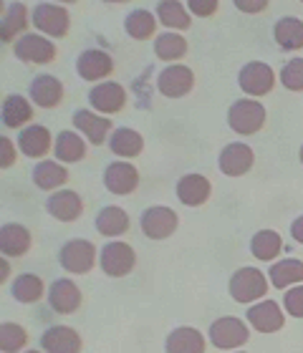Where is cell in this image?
<instances>
[{
	"mask_svg": "<svg viewBox=\"0 0 303 353\" xmlns=\"http://www.w3.org/2000/svg\"><path fill=\"white\" fill-rule=\"evenodd\" d=\"M30 176H33V184H36L38 190H46L53 194V192H59L68 182V170L61 162L43 159V162H38L33 167V174Z\"/></svg>",
	"mask_w": 303,
	"mask_h": 353,
	"instance_id": "cell-26",
	"label": "cell"
},
{
	"mask_svg": "<svg viewBox=\"0 0 303 353\" xmlns=\"http://www.w3.org/2000/svg\"><path fill=\"white\" fill-rule=\"evenodd\" d=\"M74 126L79 129V134L86 137V141H91L94 147H99V144H104V141L109 139L111 119L101 117V114H97V111H91V109H76Z\"/></svg>",
	"mask_w": 303,
	"mask_h": 353,
	"instance_id": "cell-17",
	"label": "cell"
},
{
	"mask_svg": "<svg viewBox=\"0 0 303 353\" xmlns=\"http://www.w3.org/2000/svg\"><path fill=\"white\" fill-rule=\"evenodd\" d=\"M94 225H97L99 235L114 240V237H121L126 230H129V214H126L121 207L109 205L97 214V222H94Z\"/></svg>",
	"mask_w": 303,
	"mask_h": 353,
	"instance_id": "cell-31",
	"label": "cell"
},
{
	"mask_svg": "<svg viewBox=\"0 0 303 353\" xmlns=\"http://www.w3.org/2000/svg\"><path fill=\"white\" fill-rule=\"evenodd\" d=\"M15 59L23 61V63H38V66H46L56 59V46H53L51 38L41 36V33H26L13 43Z\"/></svg>",
	"mask_w": 303,
	"mask_h": 353,
	"instance_id": "cell-8",
	"label": "cell"
},
{
	"mask_svg": "<svg viewBox=\"0 0 303 353\" xmlns=\"http://www.w3.org/2000/svg\"><path fill=\"white\" fill-rule=\"evenodd\" d=\"M104 187L111 194H119V197L132 194L139 187V172H137V167L132 162H124V159L109 162L106 170H104Z\"/></svg>",
	"mask_w": 303,
	"mask_h": 353,
	"instance_id": "cell-12",
	"label": "cell"
},
{
	"mask_svg": "<svg viewBox=\"0 0 303 353\" xmlns=\"http://www.w3.org/2000/svg\"><path fill=\"white\" fill-rule=\"evenodd\" d=\"M30 101L41 109H56L63 101V83L51 74H38L28 86Z\"/></svg>",
	"mask_w": 303,
	"mask_h": 353,
	"instance_id": "cell-20",
	"label": "cell"
},
{
	"mask_svg": "<svg viewBox=\"0 0 303 353\" xmlns=\"http://www.w3.org/2000/svg\"><path fill=\"white\" fill-rule=\"evenodd\" d=\"M89 103L91 111H97L101 117H111V114H119L126 106V91L117 81H104L99 86H91Z\"/></svg>",
	"mask_w": 303,
	"mask_h": 353,
	"instance_id": "cell-10",
	"label": "cell"
},
{
	"mask_svg": "<svg viewBox=\"0 0 303 353\" xmlns=\"http://www.w3.org/2000/svg\"><path fill=\"white\" fill-rule=\"evenodd\" d=\"M109 149L121 159H134L144 152V137L129 126H119L109 137Z\"/></svg>",
	"mask_w": 303,
	"mask_h": 353,
	"instance_id": "cell-27",
	"label": "cell"
},
{
	"mask_svg": "<svg viewBox=\"0 0 303 353\" xmlns=\"http://www.w3.org/2000/svg\"><path fill=\"white\" fill-rule=\"evenodd\" d=\"M281 250H283V237L275 230H258L251 237V252L255 260L271 263V260H275L281 255Z\"/></svg>",
	"mask_w": 303,
	"mask_h": 353,
	"instance_id": "cell-33",
	"label": "cell"
},
{
	"mask_svg": "<svg viewBox=\"0 0 303 353\" xmlns=\"http://www.w3.org/2000/svg\"><path fill=\"white\" fill-rule=\"evenodd\" d=\"M43 353H81V336L71 325H51L41 336Z\"/></svg>",
	"mask_w": 303,
	"mask_h": 353,
	"instance_id": "cell-18",
	"label": "cell"
},
{
	"mask_svg": "<svg viewBox=\"0 0 303 353\" xmlns=\"http://www.w3.org/2000/svg\"><path fill=\"white\" fill-rule=\"evenodd\" d=\"M213 194V184L202 174H185L177 182V199L187 207H202Z\"/></svg>",
	"mask_w": 303,
	"mask_h": 353,
	"instance_id": "cell-23",
	"label": "cell"
},
{
	"mask_svg": "<svg viewBox=\"0 0 303 353\" xmlns=\"http://www.w3.org/2000/svg\"><path fill=\"white\" fill-rule=\"evenodd\" d=\"M53 154L63 164H76L86 157V139L76 132H61L53 141Z\"/></svg>",
	"mask_w": 303,
	"mask_h": 353,
	"instance_id": "cell-30",
	"label": "cell"
},
{
	"mask_svg": "<svg viewBox=\"0 0 303 353\" xmlns=\"http://www.w3.org/2000/svg\"><path fill=\"white\" fill-rule=\"evenodd\" d=\"M81 301L84 295L79 290L71 278H59L53 280L51 288H48V305H51L53 313H59V316H71L76 310L81 308Z\"/></svg>",
	"mask_w": 303,
	"mask_h": 353,
	"instance_id": "cell-11",
	"label": "cell"
},
{
	"mask_svg": "<svg viewBox=\"0 0 303 353\" xmlns=\"http://www.w3.org/2000/svg\"><path fill=\"white\" fill-rule=\"evenodd\" d=\"M15 147L18 144H13L8 137L0 139V170H10L15 164Z\"/></svg>",
	"mask_w": 303,
	"mask_h": 353,
	"instance_id": "cell-42",
	"label": "cell"
},
{
	"mask_svg": "<svg viewBox=\"0 0 303 353\" xmlns=\"http://www.w3.org/2000/svg\"><path fill=\"white\" fill-rule=\"evenodd\" d=\"M99 263H101V270L109 275V278H124L134 270L137 265V252L129 243H121V240H111L101 248V255H99Z\"/></svg>",
	"mask_w": 303,
	"mask_h": 353,
	"instance_id": "cell-7",
	"label": "cell"
},
{
	"mask_svg": "<svg viewBox=\"0 0 303 353\" xmlns=\"http://www.w3.org/2000/svg\"><path fill=\"white\" fill-rule=\"evenodd\" d=\"M59 263L71 275H86L97 263V245L84 240V237L66 240L59 252Z\"/></svg>",
	"mask_w": 303,
	"mask_h": 353,
	"instance_id": "cell-4",
	"label": "cell"
},
{
	"mask_svg": "<svg viewBox=\"0 0 303 353\" xmlns=\"http://www.w3.org/2000/svg\"><path fill=\"white\" fill-rule=\"evenodd\" d=\"M28 343V333L18 323H3L0 325V351L3 353H21Z\"/></svg>",
	"mask_w": 303,
	"mask_h": 353,
	"instance_id": "cell-38",
	"label": "cell"
},
{
	"mask_svg": "<svg viewBox=\"0 0 303 353\" xmlns=\"http://www.w3.org/2000/svg\"><path fill=\"white\" fill-rule=\"evenodd\" d=\"M233 6L243 13H263L268 8V0H235Z\"/></svg>",
	"mask_w": 303,
	"mask_h": 353,
	"instance_id": "cell-43",
	"label": "cell"
},
{
	"mask_svg": "<svg viewBox=\"0 0 303 353\" xmlns=\"http://www.w3.org/2000/svg\"><path fill=\"white\" fill-rule=\"evenodd\" d=\"M139 225L144 237H149V240H167V237H172L177 232L179 217L172 207L155 205V207H147L141 212Z\"/></svg>",
	"mask_w": 303,
	"mask_h": 353,
	"instance_id": "cell-6",
	"label": "cell"
},
{
	"mask_svg": "<svg viewBox=\"0 0 303 353\" xmlns=\"http://www.w3.org/2000/svg\"><path fill=\"white\" fill-rule=\"evenodd\" d=\"M298 157H301V164H303V147H301V154H298Z\"/></svg>",
	"mask_w": 303,
	"mask_h": 353,
	"instance_id": "cell-47",
	"label": "cell"
},
{
	"mask_svg": "<svg viewBox=\"0 0 303 353\" xmlns=\"http://www.w3.org/2000/svg\"><path fill=\"white\" fill-rule=\"evenodd\" d=\"M281 83L289 91H303V59H291L281 68Z\"/></svg>",
	"mask_w": 303,
	"mask_h": 353,
	"instance_id": "cell-39",
	"label": "cell"
},
{
	"mask_svg": "<svg viewBox=\"0 0 303 353\" xmlns=\"http://www.w3.org/2000/svg\"><path fill=\"white\" fill-rule=\"evenodd\" d=\"M266 124V106L255 99H237L228 109V126L240 137H253Z\"/></svg>",
	"mask_w": 303,
	"mask_h": 353,
	"instance_id": "cell-1",
	"label": "cell"
},
{
	"mask_svg": "<svg viewBox=\"0 0 303 353\" xmlns=\"http://www.w3.org/2000/svg\"><path fill=\"white\" fill-rule=\"evenodd\" d=\"M255 164V154L253 149L243 141H233L228 147H222L220 157H217V167L225 176H243L253 170Z\"/></svg>",
	"mask_w": 303,
	"mask_h": 353,
	"instance_id": "cell-14",
	"label": "cell"
},
{
	"mask_svg": "<svg viewBox=\"0 0 303 353\" xmlns=\"http://www.w3.org/2000/svg\"><path fill=\"white\" fill-rule=\"evenodd\" d=\"M237 83L243 88L248 99H258V96H266L273 91L275 86V74L273 68L263 63V61H251V63H245L240 68V74H237Z\"/></svg>",
	"mask_w": 303,
	"mask_h": 353,
	"instance_id": "cell-9",
	"label": "cell"
},
{
	"mask_svg": "<svg viewBox=\"0 0 303 353\" xmlns=\"http://www.w3.org/2000/svg\"><path fill=\"white\" fill-rule=\"evenodd\" d=\"M33 245V237H30V230L18 225V222H8L0 230V252L3 258H21L30 250Z\"/></svg>",
	"mask_w": 303,
	"mask_h": 353,
	"instance_id": "cell-22",
	"label": "cell"
},
{
	"mask_svg": "<svg viewBox=\"0 0 303 353\" xmlns=\"http://www.w3.org/2000/svg\"><path fill=\"white\" fill-rule=\"evenodd\" d=\"M28 26V6L26 3H10L3 13V23H0V38L3 43H10L23 28Z\"/></svg>",
	"mask_w": 303,
	"mask_h": 353,
	"instance_id": "cell-34",
	"label": "cell"
},
{
	"mask_svg": "<svg viewBox=\"0 0 303 353\" xmlns=\"http://www.w3.org/2000/svg\"><path fill=\"white\" fill-rule=\"evenodd\" d=\"M233 353H245V351H233Z\"/></svg>",
	"mask_w": 303,
	"mask_h": 353,
	"instance_id": "cell-48",
	"label": "cell"
},
{
	"mask_svg": "<svg viewBox=\"0 0 303 353\" xmlns=\"http://www.w3.org/2000/svg\"><path fill=\"white\" fill-rule=\"evenodd\" d=\"M0 268H3V280H6V278H8V263H6V260L0 263Z\"/></svg>",
	"mask_w": 303,
	"mask_h": 353,
	"instance_id": "cell-45",
	"label": "cell"
},
{
	"mask_svg": "<svg viewBox=\"0 0 303 353\" xmlns=\"http://www.w3.org/2000/svg\"><path fill=\"white\" fill-rule=\"evenodd\" d=\"M155 15H157V21L162 23L164 28H170L172 33H175V30L193 28L190 10H187L185 3H177V0H162V3H157Z\"/></svg>",
	"mask_w": 303,
	"mask_h": 353,
	"instance_id": "cell-28",
	"label": "cell"
},
{
	"mask_svg": "<svg viewBox=\"0 0 303 353\" xmlns=\"http://www.w3.org/2000/svg\"><path fill=\"white\" fill-rule=\"evenodd\" d=\"M18 149L28 159H43L51 152V132L43 124H30L18 134Z\"/></svg>",
	"mask_w": 303,
	"mask_h": 353,
	"instance_id": "cell-21",
	"label": "cell"
},
{
	"mask_svg": "<svg viewBox=\"0 0 303 353\" xmlns=\"http://www.w3.org/2000/svg\"><path fill=\"white\" fill-rule=\"evenodd\" d=\"M291 237H293L298 245H303V214L301 217H296L293 225H291Z\"/></svg>",
	"mask_w": 303,
	"mask_h": 353,
	"instance_id": "cell-44",
	"label": "cell"
},
{
	"mask_svg": "<svg viewBox=\"0 0 303 353\" xmlns=\"http://www.w3.org/2000/svg\"><path fill=\"white\" fill-rule=\"evenodd\" d=\"M207 339L215 348L220 351H233V348H240L248 343L251 339V328L235 316H222L217 321H213L210 331H207Z\"/></svg>",
	"mask_w": 303,
	"mask_h": 353,
	"instance_id": "cell-3",
	"label": "cell"
},
{
	"mask_svg": "<svg viewBox=\"0 0 303 353\" xmlns=\"http://www.w3.org/2000/svg\"><path fill=\"white\" fill-rule=\"evenodd\" d=\"M230 298L235 303H253L263 301L268 293V278L258 268H240L233 272V278L228 283Z\"/></svg>",
	"mask_w": 303,
	"mask_h": 353,
	"instance_id": "cell-2",
	"label": "cell"
},
{
	"mask_svg": "<svg viewBox=\"0 0 303 353\" xmlns=\"http://www.w3.org/2000/svg\"><path fill=\"white\" fill-rule=\"evenodd\" d=\"M124 30L126 36L134 38V41H147L157 30V15L144 10V8H137V10H132V13L126 15Z\"/></svg>",
	"mask_w": 303,
	"mask_h": 353,
	"instance_id": "cell-37",
	"label": "cell"
},
{
	"mask_svg": "<svg viewBox=\"0 0 303 353\" xmlns=\"http://www.w3.org/2000/svg\"><path fill=\"white\" fill-rule=\"evenodd\" d=\"M30 21L43 36L48 38H63L71 28V13L68 8L56 6V3H38L30 13Z\"/></svg>",
	"mask_w": 303,
	"mask_h": 353,
	"instance_id": "cell-5",
	"label": "cell"
},
{
	"mask_svg": "<svg viewBox=\"0 0 303 353\" xmlns=\"http://www.w3.org/2000/svg\"><path fill=\"white\" fill-rule=\"evenodd\" d=\"M273 38L275 43L281 46L283 51H301L303 48V21L286 15L273 26Z\"/></svg>",
	"mask_w": 303,
	"mask_h": 353,
	"instance_id": "cell-32",
	"label": "cell"
},
{
	"mask_svg": "<svg viewBox=\"0 0 303 353\" xmlns=\"http://www.w3.org/2000/svg\"><path fill=\"white\" fill-rule=\"evenodd\" d=\"M268 280L271 285L278 290H289L291 285H303V263L296 258H286L273 263V268L268 270Z\"/></svg>",
	"mask_w": 303,
	"mask_h": 353,
	"instance_id": "cell-29",
	"label": "cell"
},
{
	"mask_svg": "<svg viewBox=\"0 0 303 353\" xmlns=\"http://www.w3.org/2000/svg\"><path fill=\"white\" fill-rule=\"evenodd\" d=\"M157 88L167 99H182L195 88V74L190 66H167L157 76Z\"/></svg>",
	"mask_w": 303,
	"mask_h": 353,
	"instance_id": "cell-13",
	"label": "cell"
},
{
	"mask_svg": "<svg viewBox=\"0 0 303 353\" xmlns=\"http://www.w3.org/2000/svg\"><path fill=\"white\" fill-rule=\"evenodd\" d=\"M283 308L293 318H303V285L289 288L283 295Z\"/></svg>",
	"mask_w": 303,
	"mask_h": 353,
	"instance_id": "cell-40",
	"label": "cell"
},
{
	"mask_svg": "<svg viewBox=\"0 0 303 353\" xmlns=\"http://www.w3.org/2000/svg\"><path fill=\"white\" fill-rule=\"evenodd\" d=\"M114 59H111L109 53L101 51V48H89V51H84L79 59H76V74L81 76L84 81H101L106 76L114 74Z\"/></svg>",
	"mask_w": 303,
	"mask_h": 353,
	"instance_id": "cell-15",
	"label": "cell"
},
{
	"mask_svg": "<svg viewBox=\"0 0 303 353\" xmlns=\"http://www.w3.org/2000/svg\"><path fill=\"white\" fill-rule=\"evenodd\" d=\"M155 56L159 61H167V63L185 59L187 56V38L179 36V33H172V30L159 33V36L155 38Z\"/></svg>",
	"mask_w": 303,
	"mask_h": 353,
	"instance_id": "cell-35",
	"label": "cell"
},
{
	"mask_svg": "<svg viewBox=\"0 0 303 353\" xmlns=\"http://www.w3.org/2000/svg\"><path fill=\"white\" fill-rule=\"evenodd\" d=\"M10 295H13L18 303H38L46 295L43 280L33 275V272H23L13 280L10 285Z\"/></svg>",
	"mask_w": 303,
	"mask_h": 353,
	"instance_id": "cell-36",
	"label": "cell"
},
{
	"mask_svg": "<svg viewBox=\"0 0 303 353\" xmlns=\"http://www.w3.org/2000/svg\"><path fill=\"white\" fill-rule=\"evenodd\" d=\"M185 6H187V10L193 15H197V18H210V15L217 13L220 3H217V0H190Z\"/></svg>",
	"mask_w": 303,
	"mask_h": 353,
	"instance_id": "cell-41",
	"label": "cell"
},
{
	"mask_svg": "<svg viewBox=\"0 0 303 353\" xmlns=\"http://www.w3.org/2000/svg\"><path fill=\"white\" fill-rule=\"evenodd\" d=\"M167 353H205V336L193 325H179L164 341Z\"/></svg>",
	"mask_w": 303,
	"mask_h": 353,
	"instance_id": "cell-24",
	"label": "cell"
},
{
	"mask_svg": "<svg viewBox=\"0 0 303 353\" xmlns=\"http://www.w3.org/2000/svg\"><path fill=\"white\" fill-rule=\"evenodd\" d=\"M248 323L258 333H278L286 325V313L275 301H260L248 308Z\"/></svg>",
	"mask_w": 303,
	"mask_h": 353,
	"instance_id": "cell-16",
	"label": "cell"
},
{
	"mask_svg": "<svg viewBox=\"0 0 303 353\" xmlns=\"http://www.w3.org/2000/svg\"><path fill=\"white\" fill-rule=\"evenodd\" d=\"M23 353H43V351H36V348H30V351H23Z\"/></svg>",
	"mask_w": 303,
	"mask_h": 353,
	"instance_id": "cell-46",
	"label": "cell"
},
{
	"mask_svg": "<svg viewBox=\"0 0 303 353\" xmlns=\"http://www.w3.org/2000/svg\"><path fill=\"white\" fill-rule=\"evenodd\" d=\"M33 121V106L26 96L10 94L3 99V126L8 129H26Z\"/></svg>",
	"mask_w": 303,
	"mask_h": 353,
	"instance_id": "cell-25",
	"label": "cell"
},
{
	"mask_svg": "<svg viewBox=\"0 0 303 353\" xmlns=\"http://www.w3.org/2000/svg\"><path fill=\"white\" fill-rule=\"evenodd\" d=\"M46 212L59 222H76L84 212V199L74 190H59L48 197Z\"/></svg>",
	"mask_w": 303,
	"mask_h": 353,
	"instance_id": "cell-19",
	"label": "cell"
}]
</instances>
